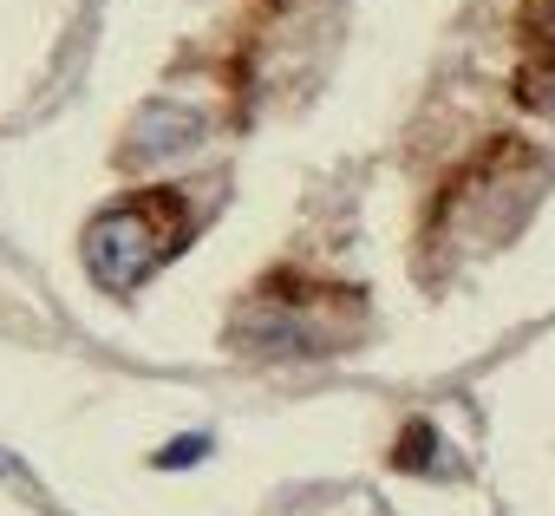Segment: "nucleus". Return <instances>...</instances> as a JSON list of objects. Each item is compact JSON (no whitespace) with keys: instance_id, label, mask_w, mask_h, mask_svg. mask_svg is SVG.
Returning <instances> with one entry per match:
<instances>
[{"instance_id":"obj_1","label":"nucleus","mask_w":555,"mask_h":516,"mask_svg":"<svg viewBox=\"0 0 555 516\" xmlns=\"http://www.w3.org/2000/svg\"><path fill=\"white\" fill-rule=\"evenodd\" d=\"M360 327H366L360 288L274 269L242 295V308L229 321V347L255 353V360H321V353H340L347 340H360Z\"/></svg>"},{"instance_id":"obj_2","label":"nucleus","mask_w":555,"mask_h":516,"mask_svg":"<svg viewBox=\"0 0 555 516\" xmlns=\"http://www.w3.org/2000/svg\"><path fill=\"white\" fill-rule=\"evenodd\" d=\"M196 242V209L183 190L170 183H144L118 203H105L86 235H79V262L86 275L105 288V295H131L144 288L164 262H177V255Z\"/></svg>"},{"instance_id":"obj_3","label":"nucleus","mask_w":555,"mask_h":516,"mask_svg":"<svg viewBox=\"0 0 555 516\" xmlns=\"http://www.w3.org/2000/svg\"><path fill=\"white\" fill-rule=\"evenodd\" d=\"M535 190H542V157H535L522 138H496L490 151H477V157L444 183V196L431 203L425 242H431L438 255L496 248L503 235H516V222L529 216Z\"/></svg>"},{"instance_id":"obj_4","label":"nucleus","mask_w":555,"mask_h":516,"mask_svg":"<svg viewBox=\"0 0 555 516\" xmlns=\"http://www.w3.org/2000/svg\"><path fill=\"white\" fill-rule=\"evenodd\" d=\"M522 66H516V99L529 112L555 118V0H522Z\"/></svg>"},{"instance_id":"obj_5","label":"nucleus","mask_w":555,"mask_h":516,"mask_svg":"<svg viewBox=\"0 0 555 516\" xmlns=\"http://www.w3.org/2000/svg\"><path fill=\"white\" fill-rule=\"evenodd\" d=\"M196 131H203V118H190L183 105H151L138 125H131V138H125V157L118 164H157V157H170V151H183V144H196Z\"/></svg>"},{"instance_id":"obj_6","label":"nucleus","mask_w":555,"mask_h":516,"mask_svg":"<svg viewBox=\"0 0 555 516\" xmlns=\"http://www.w3.org/2000/svg\"><path fill=\"white\" fill-rule=\"evenodd\" d=\"M438 464V425L431 418H412L405 431H399V444H392V470H431Z\"/></svg>"},{"instance_id":"obj_7","label":"nucleus","mask_w":555,"mask_h":516,"mask_svg":"<svg viewBox=\"0 0 555 516\" xmlns=\"http://www.w3.org/2000/svg\"><path fill=\"white\" fill-rule=\"evenodd\" d=\"M203 457H209V438H203V431H190V438H170L151 464H157V470H183V464H203Z\"/></svg>"},{"instance_id":"obj_8","label":"nucleus","mask_w":555,"mask_h":516,"mask_svg":"<svg viewBox=\"0 0 555 516\" xmlns=\"http://www.w3.org/2000/svg\"><path fill=\"white\" fill-rule=\"evenodd\" d=\"M0 470H8V464H0Z\"/></svg>"}]
</instances>
